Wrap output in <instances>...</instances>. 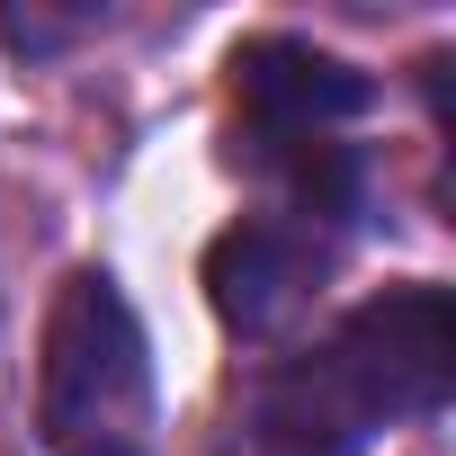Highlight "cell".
Instances as JSON below:
<instances>
[{"mask_svg": "<svg viewBox=\"0 0 456 456\" xmlns=\"http://www.w3.org/2000/svg\"><path fill=\"white\" fill-rule=\"evenodd\" d=\"M233 99H242V134H251V161L269 152H296V143H322L340 134L349 117H367V72H349L340 54L322 45H296V37H251L233 54Z\"/></svg>", "mask_w": 456, "mask_h": 456, "instance_id": "3", "label": "cell"}, {"mask_svg": "<svg viewBox=\"0 0 456 456\" xmlns=\"http://www.w3.org/2000/svg\"><path fill=\"white\" fill-rule=\"evenodd\" d=\"M447 385H456L447 287H394L251 385V456H358L376 429L429 420Z\"/></svg>", "mask_w": 456, "mask_h": 456, "instance_id": "1", "label": "cell"}, {"mask_svg": "<svg viewBox=\"0 0 456 456\" xmlns=\"http://www.w3.org/2000/svg\"><path fill=\"white\" fill-rule=\"evenodd\" d=\"M72 28H90V19H37V10H0V37H10V45H28V54H37V45H63Z\"/></svg>", "mask_w": 456, "mask_h": 456, "instance_id": "5", "label": "cell"}, {"mask_svg": "<svg viewBox=\"0 0 456 456\" xmlns=\"http://www.w3.org/2000/svg\"><path fill=\"white\" fill-rule=\"evenodd\" d=\"M37 438L45 456H152V349L108 269H72L54 287Z\"/></svg>", "mask_w": 456, "mask_h": 456, "instance_id": "2", "label": "cell"}, {"mask_svg": "<svg viewBox=\"0 0 456 456\" xmlns=\"http://www.w3.org/2000/svg\"><path fill=\"white\" fill-rule=\"evenodd\" d=\"M322 269H331L322 233H305V224H287V215H251V224H233V233H215L206 296H215V314L242 340H269L278 322H296L314 305Z\"/></svg>", "mask_w": 456, "mask_h": 456, "instance_id": "4", "label": "cell"}]
</instances>
